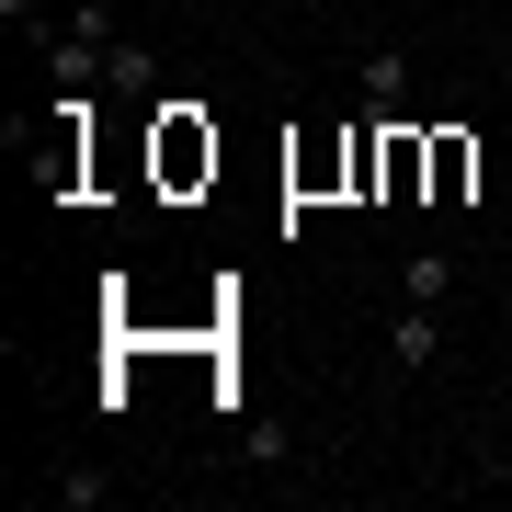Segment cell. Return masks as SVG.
<instances>
[{"instance_id": "cell-1", "label": "cell", "mask_w": 512, "mask_h": 512, "mask_svg": "<svg viewBox=\"0 0 512 512\" xmlns=\"http://www.w3.org/2000/svg\"><path fill=\"white\" fill-rule=\"evenodd\" d=\"M217 171V126L194 103H160V183H205Z\"/></svg>"}, {"instance_id": "cell-2", "label": "cell", "mask_w": 512, "mask_h": 512, "mask_svg": "<svg viewBox=\"0 0 512 512\" xmlns=\"http://www.w3.org/2000/svg\"><path fill=\"white\" fill-rule=\"evenodd\" d=\"M444 365V308H399L387 319V376H433Z\"/></svg>"}, {"instance_id": "cell-3", "label": "cell", "mask_w": 512, "mask_h": 512, "mask_svg": "<svg viewBox=\"0 0 512 512\" xmlns=\"http://www.w3.org/2000/svg\"><path fill=\"white\" fill-rule=\"evenodd\" d=\"M456 296V251H410L399 262V308H444Z\"/></svg>"}, {"instance_id": "cell-4", "label": "cell", "mask_w": 512, "mask_h": 512, "mask_svg": "<svg viewBox=\"0 0 512 512\" xmlns=\"http://www.w3.org/2000/svg\"><path fill=\"white\" fill-rule=\"evenodd\" d=\"M353 69H365V92H376L387 114L410 103V57H399V46H365V57H353Z\"/></svg>"}, {"instance_id": "cell-5", "label": "cell", "mask_w": 512, "mask_h": 512, "mask_svg": "<svg viewBox=\"0 0 512 512\" xmlns=\"http://www.w3.org/2000/svg\"><path fill=\"white\" fill-rule=\"evenodd\" d=\"M103 490H114L103 467H46V501L57 512H103Z\"/></svg>"}, {"instance_id": "cell-6", "label": "cell", "mask_w": 512, "mask_h": 512, "mask_svg": "<svg viewBox=\"0 0 512 512\" xmlns=\"http://www.w3.org/2000/svg\"><path fill=\"white\" fill-rule=\"evenodd\" d=\"M467 183H478V148H467V137H433V194L456 205Z\"/></svg>"}, {"instance_id": "cell-7", "label": "cell", "mask_w": 512, "mask_h": 512, "mask_svg": "<svg viewBox=\"0 0 512 512\" xmlns=\"http://www.w3.org/2000/svg\"><path fill=\"white\" fill-rule=\"evenodd\" d=\"M478 478H501V490H512V456H490V467H478Z\"/></svg>"}, {"instance_id": "cell-8", "label": "cell", "mask_w": 512, "mask_h": 512, "mask_svg": "<svg viewBox=\"0 0 512 512\" xmlns=\"http://www.w3.org/2000/svg\"><path fill=\"white\" fill-rule=\"evenodd\" d=\"M57 12H80V0H46V23H57Z\"/></svg>"}]
</instances>
